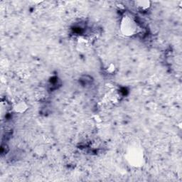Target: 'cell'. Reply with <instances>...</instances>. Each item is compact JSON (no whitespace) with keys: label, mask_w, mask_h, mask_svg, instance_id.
Masks as SVG:
<instances>
[{"label":"cell","mask_w":182,"mask_h":182,"mask_svg":"<svg viewBox=\"0 0 182 182\" xmlns=\"http://www.w3.org/2000/svg\"><path fill=\"white\" fill-rule=\"evenodd\" d=\"M13 108L16 112L24 113L27 110L28 105L24 100H18L14 104Z\"/></svg>","instance_id":"cell-2"},{"label":"cell","mask_w":182,"mask_h":182,"mask_svg":"<svg viewBox=\"0 0 182 182\" xmlns=\"http://www.w3.org/2000/svg\"><path fill=\"white\" fill-rule=\"evenodd\" d=\"M88 46V42L85 38L81 37L79 38L78 42V46L80 47V50H85L86 49L87 46Z\"/></svg>","instance_id":"cell-4"},{"label":"cell","mask_w":182,"mask_h":182,"mask_svg":"<svg viewBox=\"0 0 182 182\" xmlns=\"http://www.w3.org/2000/svg\"><path fill=\"white\" fill-rule=\"evenodd\" d=\"M106 70H107V73H114L115 70V65L111 64L109 65V66H107Z\"/></svg>","instance_id":"cell-5"},{"label":"cell","mask_w":182,"mask_h":182,"mask_svg":"<svg viewBox=\"0 0 182 182\" xmlns=\"http://www.w3.org/2000/svg\"><path fill=\"white\" fill-rule=\"evenodd\" d=\"M121 31L126 36H132L137 32V25L132 18L124 16L121 22Z\"/></svg>","instance_id":"cell-1"},{"label":"cell","mask_w":182,"mask_h":182,"mask_svg":"<svg viewBox=\"0 0 182 182\" xmlns=\"http://www.w3.org/2000/svg\"><path fill=\"white\" fill-rule=\"evenodd\" d=\"M136 5L137 8L141 10H146L150 7V2L148 1H136Z\"/></svg>","instance_id":"cell-3"}]
</instances>
